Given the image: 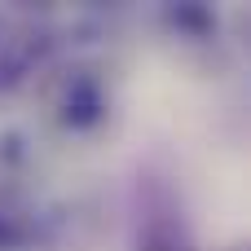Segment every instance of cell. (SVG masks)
Masks as SVG:
<instances>
[{"label": "cell", "mask_w": 251, "mask_h": 251, "mask_svg": "<svg viewBox=\"0 0 251 251\" xmlns=\"http://www.w3.org/2000/svg\"><path fill=\"white\" fill-rule=\"evenodd\" d=\"M57 119H62V128H71V132L97 128V124L106 119V88H101V79L88 75V71L66 75L62 97H57Z\"/></svg>", "instance_id": "obj_1"}, {"label": "cell", "mask_w": 251, "mask_h": 251, "mask_svg": "<svg viewBox=\"0 0 251 251\" xmlns=\"http://www.w3.org/2000/svg\"><path fill=\"white\" fill-rule=\"evenodd\" d=\"M44 40L35 35V26H26L13 13H0V88H18L26 79V71L35 66Z\"/></svg>", "instance_id": "obj_2"}, {"label": "cell", "mask_w": 251, "mask_h": 251, "mask_svg": "<svg viewBox=\"0 0 251 251\" xmlns=\"http://www.w3.org/2000/svg\"><path fill=\"white\" fill-rule=\"evenodd\" d=\"M137 251H194V243L176 216H150L137 234Z\"/></svg>", "instance_id": "obj_3"}, {"label": "cell", "mask_w": 251, "mask_h": 251, "mask_svg": "<svg viewBox=\"0 0 251 251\" xmlns=\"http://www.w3.org/2000/svg\"><path fill=\"white\" fill-rule=\"evenodd\" d=\"M168 22H172L176 31H185V35H199V40L216 31V13H212L207 4H194V0H190V4H172V9H168Z\"/></svg>", "instance_id": "obj_4"}, {"label": "cell", "mask_w": 251, "mask_h": 251, "mask_svg": "<svg viewBox=\"0 0 251 251\" xmlns=\"http://www.w3.org/2000/svg\"><path fill=\"white\" fill-rule=\"evenodd\" d=\"M35 238V225L22 221L18 212H4L0 207V251H26Z\"/></svg>", "instance_id": "obj_5"}]
</instances>
